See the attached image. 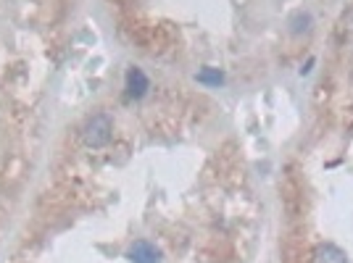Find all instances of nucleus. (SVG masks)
<instances>
[{"mask_svg":"<svg viewBox=\"0 0 353 263\" xmlns=\"http://www.w3.org/2000/svg\"><path fill=\"white\" fill-rule=\"evenodd\" d=\"M114 134V124L105 114H95L92 118H88V124L82 127V143L88 147H103L111 143Z\"/></svg>","mask_w":353,"mask_h":263,"instance_id":"1","label":"nucleus"},{"mask_svg":"<svg viewBox=\"0 0 353 263\" xmlns=\"http://www.w3.org/2000/svg\"><path fill=\"white\" fill-rule=\"evenodd\" d=\"M130 261L132 263H161V253L156 245H150L148 240H137L130 248Z\"/></svg>","mask_w":353,"mask_h":263,"instance_id":"2","label":"nucleus"},{"mask_svg":"<svg viewBox=\"0 0 353 263\" xmlns=\"http://www.w3.org/2000/svg\"><path fill=\"white\" fill-rule=\"evenodd\" d=\"M148 87H150V82H148L143 69H130L127 72V98L130 101H140L148 92Z\"/></svg>","mask_w":353,"mask_h":263,"instance_id":"3","label":"nucleus"},{"mask_svg":"<svg viewBox=\"0 0 353 263\" xmlns=\"http://www.w3.org/2000/svg\"><path fill=\"white\" fill-rule=\"evenodd\" d=\"M311 263H348V258H345V253H343L338 245L324 242V245H316V248H314Z\"/></svg>","mask_w":353,"mask_h":263,"instance_id":"4","label":"nucleus"},{"mask_svg":"<svg viewBox=\"0 0 353 263\" xmlns=\"http://www.w3.org/2000/svg\"><path fill=\"white\" fill-rule=\"evenodd\" d=\"M201 85H208V87H219L221 82H224V74L219 72V69H211V66H206V69H201L198 72V76H195Z\"/></svg>","mask_w":353,"mask_h":263,"instance_id":"5","label":"nucleus"}]
</instances>
